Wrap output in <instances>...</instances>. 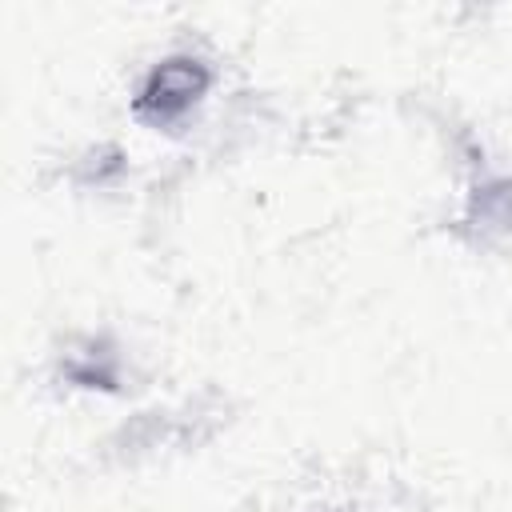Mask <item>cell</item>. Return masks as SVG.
Wrapping results in <instances>:
<instances>
[{
  "mask_svg": "<svg viewBox=\"0 0 512 512\" xmlns=\"http://www.w3.org/2000/svg\"><path fill=\"white\" fill-rule=\"evenodd\" d=\"M124 172V152L108 140L100 144H88L76 160H72V180L84 184V188H108L116 176Z\"/></svg>",
  "mask_w": 512,
  "mask_h": 512,
  "instance_id": "277c9868",
  "label": "cell"
},
{
  "mask_svg": "<svg viewBox=\"0 0 512 512\" xmlns=\"http://www.w3.org/2000/svg\"><path fill=\"white\" fill-rule=\"evenodd\" d=\"M60 376L76 388H96V392H120L124 380V352L112 336L104 332H84L64 344L60 352Z\"/></svg>",
  "mask_w": 512,
  "mask_h": 512,
  "instance_id": "3957f363",
  "label": "cell"
},
{
  "mask_svg": "<svg viewBox=\"0 0 512 512\" xmlns=\"http://www.w3.org/2000/svg\"><path fill=\"white\" fill-rule=\"evenodd\" d=\"M216 88V68L208 56L192 48H176L156 56L136 88H132V116L148 128H176L184 124Z\"/></svg>",
  "mask_w": 512,
  "mask_h": 512,
  "instance_id": "6da1fadb",
  "label": "cell"
},
{
  "mask_svg": "<svg viewBox=\"0 0 512 512\" xmlns=\"http://www.w3.org/2000/svg\"><path fill=\"white\" fill-rule=\"evenodd\" d=\"M460 224L480 244H512V172L476 176L464 192Z\"/></svg>",
  "mask_w": 512,
  "mask_h": 512,
  "instance_id": "7a4b0ae2",
  "label": "cell"
}]
</instances>
